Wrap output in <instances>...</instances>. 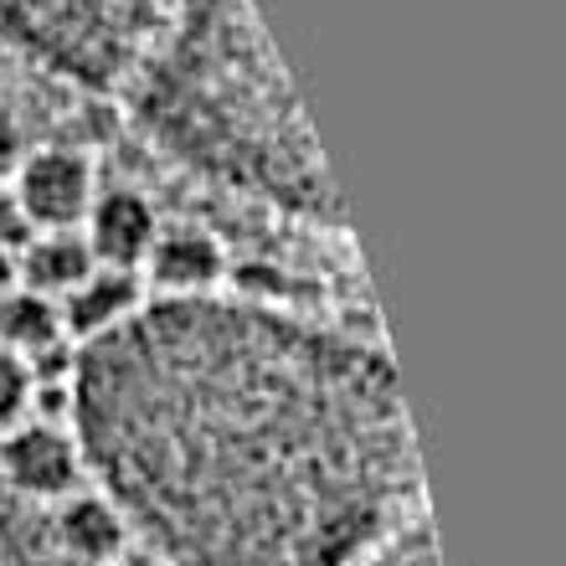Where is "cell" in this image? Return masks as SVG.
<instances>
[{
  "label": "cell",
  "instance_id": "obj_1",
  "mask_svg": "<svg viewBox=\"0 0 566 566\" xmlns=\"http://www.w3.org/2000/svg\"><path fill=\"white\" fill-rule=\"evenodd\" d=\"M73 432L176 566H345L422 510L387 350L258 298H149L77 345Z\"/></svg>",
  "mask_w": 566,
  "mask_h": 566
},
{
  "label": "cell",
  "instance_id": "obj_2",
  "mask_svg": "<svg viewBox=\"0 0 566 566\" xmlns=\"http://www.w3.org/2000/svg\"><path fill=\"white\" fill-rule=\"evenodd\" d=\"M119 93L139 135L191 176L298 222L345 227L319 139L253 0H176Z\"/></svg>",
  "mask_w": 566,
  "mask_h": 566
},
{
  "label": "cell",
  "instance_id": "obj_3",
  "mask_svg": "<svg viewBox=\"0 0 566 566\" xmlns=\"http://www.w3.org/2000/svg\"><path fill=\"white\" fill-rule=\"evenodd\" d=\"M176 0H0V42L88 93H114Z\"/></svg>",
  "mask_w": 566,
  "mask_h": 566
},
{
  "label": "cell",
  "instance_id": "obj_4",
  "mask_svg": "<svg viewBox=\"0 0 566 566\" xmlns=\"http://www.w3.org/2000/svg\"><path fill=\"white\" fill-rule=\"evenodd\" d=\"M11 196L31 217L36 232H77L98 196V170L83 149L42 145L27 149L21 170L11 176Z\"/></svg>",
  "mask_w": 566,
  "mask_h": 566
},
{
  "label": "cell",
  "instance_id": "obj_5",
  "mask_svg": "<svg viewBox=\"0 0 566 566\" xmlns=\"http://www.w3.org/2000/svg\"><path fill=\"white\" fill-rule=\"evenodd\" d=\"M83 448L77 432L62 422H42V418H21L15 428L0 432V479L27 500L57 505L83 484Z\"/></svg>",
  "mask_w": 566,
  "mask_h": 566
},
{
  "label": "cell",
  "instance_id": "obj_6",
  "mask_svg": "<svg viewBox=\"0 0 566 566\" xmlns=\"http://www.w3.org/2000/svg\"><path fill=\"white\" fill-rule=\"evenodd\" d=\"M139 279H145L149 298H207L222 294L227 283V248L217 232L191 222L160 227L155 242H149L145 263H139Z\"/></svg>",
  "mask_w": 566,
  "mask_h": 566
},
{
  "label": "cell",
  "instance_id": "obj_7",
  "mask_svg": "<svg viewBox=\"0 0 566 566\" xmlns=\"http://www.w3.org/2000/svg\"><path fill=\"white\" fill-rule=\"evenodd\" d=\"M160 211H155V201H149L145 191H135V186H98V196H93L88 217H83V242H88V253L98 269H129L139 273V263H145L149 242H155V232H160Z\"/></svg>",
  "mask_w": 566,
  "mask_h": 566
},
{
  "label": "cell",
  "instance_id": "obj_8",
  "mask_svg": "<svg viewBox=\"0 0 566 566\" xmlns=\"http://www.w3.org/2000/svg\"><path fill=\"white\" fill-rule=\"evenodd\" d=\"M149 304L145 279L129 269H93L83 283H73L67 294L57 298L62 314V335L73 345H93L114 335L124 319H135L139 310Z\"/></svg>",
  "mask_w": 566,
  "mask_h": 566
},
{
  "label": "cell",
  "instance_id": "obj_9",
  "mask_svg": "<svg viewBox=\"0 0 566 566\" xmlns=\"http://www.w3.org/2000/svg\"><path fill=\"white\" fill-rule=\"evenodd\" d=\"M52 536H57V546L73 556V562L108 566L129 552L135 531H129L124 510L114 505L104 490H73L67 500L52 505Z\"/></svg>",
  "mask_w": 566,
  "mask_h": 566
},
{
  "label": "cell",
  "instance_id": "obj_10",
  "mask_svg": "<svg viewBox=\"0 0 566 566\" xmlns=\"http://www.w3.org/2000/svg\"><path fill=\"white\" fill-rule=\"evenodd\" d=\"M98 269L88 253L83 232H36V238L15 253V283L31 289V294L62 298L73 283H83L88 273Z\"/></svg>",
  "mask_w": 566,
  "mask_h": 566
},
{
  "label": "cell",
  "instance_id": "obj_11",
  "mask_svg": "<svg viewBox=\"0 0 566 566\" xmlns=\"http://www.w3.org/2000/svg\"><path fill=\"white\" fill-rule=\"evenodd\" d=\"M57 345H73L62 335V314H57V298L46 294H31L21 283H11L0 294V350H11L31 366L36 356L57 350Z\"/></svg>",
  "mask_w": 566,
  "mask_h": 566
},
{
  "label": "cell",
  "instance_id": "obj_12",
  "mask_svg": "<svg viewBox=\"0 0 566 566\" xmlns=\"http://www.w3.org/2000/svg\"><path fill=\"white\" fill-rule=\"evenodd\" d=\"M345 566H443L438 562V546H432L428 510H418L412 521H402L397 531H387L381 541H371L356 562H345Z\"/></svg>",
  "mask_w": 566,
  "mask_h": 566
},
{
  "label": "cell",
  "instance_id": "obj_13",
  "mask_svg": "<svg viewBox=\"0 0 566 566\" xmlns=\"http://www.w3.org/2000/svg\"><path fill=\"white\" fill-rule=\"evenodd\" d=\"M31 412V371L27 360L0 350V432L15 428V422Z\"/></svg>",
  "mask_w": 566,
  "mask_h": 566
},
{
  "label": "cell",
  "instance_id": "obj_14",
  "mask_svg": "<svg viewBox=\"0 0 566 566\" xmlns=\"http://www.w3.org/2000/svg\"><path fill=\"white\" fill-rule=\"evenodd\" d=\"M31 238H36L31 217L21 211V201L11 196V186H0V253H11V258H15Z\"/></svg>",
  "mask_w": 566,
  "mask_h": 566
},
{
  "label": "cell",
  "instance_id": "obj_15",
  "mask_svg": "<svg viewBox=\"0 0 566 566\" xmlns=\"http://www.w3.org/2000/svg\"><path fill=\"white\" fill-rule=\"evenodd\" d=\"M27 129H21V119L15 114H6L0 108V186H11V176L21 170V160H27Z\"/></svg>",
  "mask_w": 566,
  "mask_h": 566
},
{
  "label": "cell",
  "instance_id": "obj_16",
  "mask_svg": "<svg viewBox=\"0 0 566 566\" xmlns=\"http://www.w3.org/2000/svg\"><path fill=\"white\" fill-rule=\"evenodd\" d=\"M108 566H176V562H170V556H160L155 546H129L119 562H108Z\"/></svg>",
  "mask_w": 566,
  "mask_h": 566
},
{
  "label": "cell",
  "instance_id": "obj_17",
  "mask_svg": "<svg viewBox=\"0 0 566 566\" xmlns=\"http://www.w3.org/2000/svg\"><path fill=\"white\" fill-rule=\"evenodd\" d=\"M11 283H15V258H11V253H0V294H6Z\"/></svg>",
  "mask_w": 566,
  "mask_h": 566
}]
</instances>
